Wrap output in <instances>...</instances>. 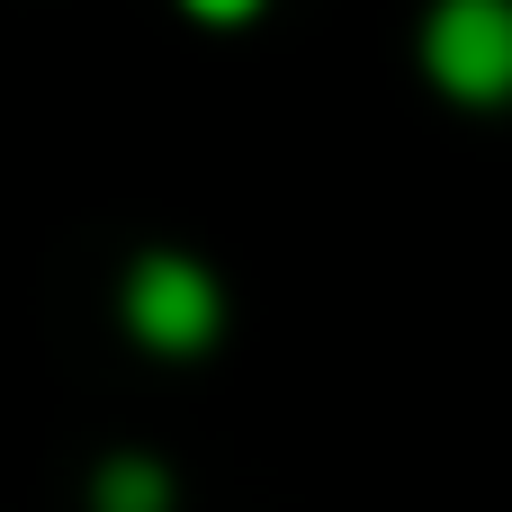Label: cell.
<instances>
[{
    "label": "cell",
    "mask_w": 512,
    "mask_h": 512,
    "mask_svg": "<svg viewBox=\"0 0 512 512\" xmlns=\"http://www.w3.org/2000/svg\"><path fill=\"white\" fill-rule=\"evenodd\" d=\"M90 512H171V468L144 459V450L99 459V477H90Z\"/></svg>",
    "instance_id": "cell-3"
},
{
    "label": "cell",
    "mask_w": 512,
    "mask_h": 512,
    "mask_svg": "<svg viewBox=\"0 0 512 512\" xmlns=\"http://www.w3.org/2000/svg\"><path fill=\"white\" fill-rule=\"evenodd\" d=\"M423 63L450 99H512V0H441L423 27Z\"/></svg>",
    "instance_id": "cell-2"
},
{
    "label": "cell",
    "mask_w": 512,
    "mask_h": 512,
    "mask_svg": "<svg viewBox=\"0 0 512 512\" xmlns=\"http://www.w3.org/2000/svg\"><path fill=\"white\" fill-rule=\"evenodd\" d=\"M180 9H189V18H207V27H243L261 0H180Z\"/></svg>",
    "instance_id": "cell-4"
},
{
    "label": "cell",
    "mask_w": 512,
    "mask_h": 512,
    "mask_svg": "<svg viewBox=\"0 0 512 512\" xmlns=\"http://www.w3.org/2000/svg\"><path fill=\"white\" fill-rule=\"evenodd\" d=\"M117 306H126V333L144 351H162V360H189V351H207L225 333V288L189 252H144L126 270V297Z\"/></svg>",
    "instance_id": "cell-1"
}]
</instances>
